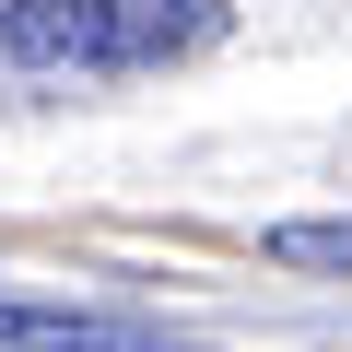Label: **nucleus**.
<instances>
[{
  "mask_svg": "<svg viewBox=\"0 0 352 352\" xmlns=\"http://www.w3.org/2000/svg\"><path fill=\"white\" fill-rule=\"evenodd\" d=\"M235 36V0H0V82H141Z\"/></svg>",
  "mask_w": 352,
  "mask_h": 352,
  "instance_id": "obj_1",
  "label": "nucleus"
},
{
  "mask_svg": "<svg viewBox=\"0 0 352 352\" xmlns=\"http://www.w3.org/2000/svg\"><path fill=\"white\" fill-rule=\"evenodd\" d=\"M0 352H141V329L106 317V305H36V294H0Z\"/></svg>",
  "mask_w": 352,
  "mask_h": 352,
  "instance_id": "obj_2",
  "label": "nucleus"
},
{
  "mask_svg": "<svg viewBox=\"0 0 352 352\" xmlns=\"http://www.w3.org/2000/svg\"><path fill=\"white\" fill-rule=\"evenodd\" d=\"M270 258H282V270H352V223H282Z\"/></svg>",
  "mask_w": 352,
  "mask_h": 352,
  "instance_id": "obj_3",
  "label": "nucleus"
}]
</instances>
